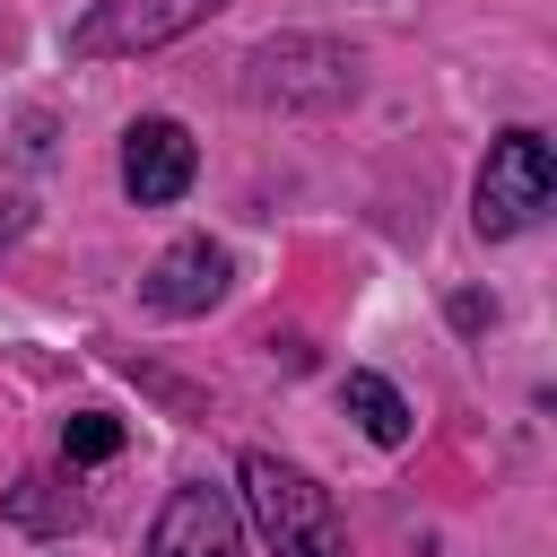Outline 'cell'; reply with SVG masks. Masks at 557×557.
Returning <instances> with one entry per match:
<instances>
[{"label":"cell","mask_w":557,"mask_h":557,"mask_svg":"<svg viewBox=\"0 0 557 557\" xmlns=\"http://www.w3.org/2000/svg\"><path fill=\"white\" fill-rule=\"evenodd\" d=\"M235 479H244V505H252L270 557H348V522L313 470H296L278 453H244Z\"/></svg>","instance_id":"obj_1"},{"label":"cell","mask_w":557,"mask_h":557,"mask_svg":"<svg viewBox=\"0 0 557 557\" xmlns=\"http://www.w3.org/2000/svg\"><path fill=\"white\" fill-rule=\"evenodd\" d=\"M557 200V174H548V139L540 131H505L479 165V235H531Z\"/></svg>","instance_id":"obj_2"},{"label":"cell","mask_w":557,"mask_h":557,"mask_svg":"<svg viewBox=\"0 0 557 557\" xmlns=\"http://www.w3.org/2000/svg\"><path fill=\"white\" fill-rule=\"evenodd\" d=\"M226 0H87V17L70 26V52L78 61H131V52H157L191 26H209Z\"/></svg>","instance_id":"obj_3"},{"label":"cell","mask_w":557,"mask_h":557,"mask_svg":"<svg viewBox=\"0 0 557 557\" xmlns=\"http://www.w3.org/2000/svg\"><path fill=\"white\" fill-rule=\"evenodd\" d=\"M252 96L261 104H339V96H357V61L339 44L287 35V44H261L252 52Z\"/></svg>","instance_id":"obj_4"},{"label":"cell","mask_w":557,"mask_h":557,"mask_svg":"<svg viewBox=\"0 0 557 557\" xmlns=\"http://www.w3.org/2000/svg\"><path fill=\"white\" fill-rule=\"evenodd\" d=\"M191 174H200V148H191V131H183L174 113H139V122L122 131V191H131L139 209L183 200Z\"/></svg>","instance_id":"obj_5"},{"label":"cell","mask_w":557,"mask_h":557,"mask_svg":"<svg viewBox=\"0 0 557 557\" xmlns=\"http://www.w3.org/2000/svg\"><path fill=\"white\" fill-rule=\"evenodd\" d=\"M148 557H244V513L226 487L191 479L165 496V513L148 522Z\"/></svg>","instance_id":"obj_6"},{"label":"cell","mask_w":557,"mask_h":557,"mask_svg":"<svg viewBox=\"0 0 557 557\" xmlns=\"http://www.w3.org/2000/svg\"><path fill=\"white\" fill-rule=\"evenodd\" d=\"M226 278H235L226 244H209V235H183V244H165V252H157V270L139 278V296H148L157 313H209V305L226 296Z\"/></svg>","instance_id":"obj_7"},{"label":"cell","mask_w":557,"mask_h":557,"mask_svg":"<svg viewBox=\"0 0 557 557\" xmlns=\"http://www.w3.org/2000/svg\"><path fill=\"white\" fill-rule=\"evenodd\" d=\"M339 409L374 435V444H409V400L383 383V374H366V366H348L339 374Z\"/></svg>","instance_id":"obj_8"},{"label":"cell","mask_w":557,"mask_h":557,"mask_svg":"<svg viewBox=\"0 0 557 557\" xmlns=\"http://www.w3.org/2000/svg\"><path fill=\"white\" fill-rule=\"evenodd\" d=\"M61 453H70V461H113V453H122V418H104V409H78V418L61 426Z\"/></svg>","instance_id":"obj_9"},{"label":"cell","mask_w":557,"mask_h":557,"mask_svg":"<svg viewBox=\"0 0 557 557\" xmlns=\"http://www.w3.org/2000/svg\"><path fill=\"white\" fill-rule=\"evenodd\" d=\"M17 226H26V218H17V209H0V252L17 244Z\"/></svg>","instance_id":"obj_10"}]
</instances>
